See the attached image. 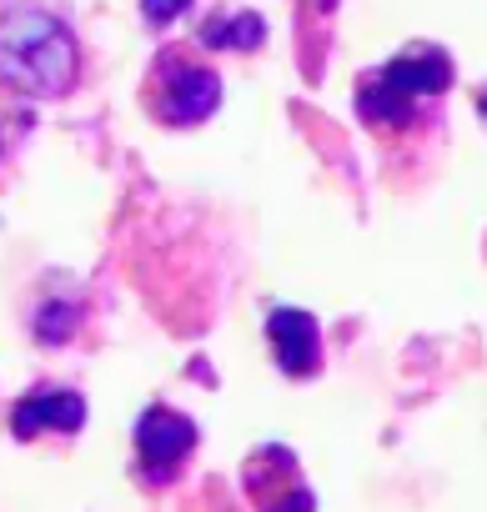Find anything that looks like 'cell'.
<instances>
[{
  "mask_svg": "<svg viewBox=\"0 0 487 512\" xmlns=\"http://www.w3.org/2000/svg\"><path fill=\"white\" fill-rule=\"evenodd\" d=\"M81 46L71 26L41 6H21L0 21V81L21 96H66L76 86Z\"/></svg>",
  "mask_w": 487,
  "mask_h": 512,
  "instance_id": "obj_1",
  "label": "cell"
},
{
  "mask_svg": "<svg viewBox=\"0 0 487 512\" xmlns=\"http://www.w3.org/2000/svg\"><path fill=\"white\" fill-rule=\"evenodd\" d=\"M141 101L151 111V121L161 126H201L216 106H221V76L186 46H166L156 51L146 81H141Z\"/></svg>",
  "mask_w": 487,
  "mask_h": 512,
  "instance_id": "obj_2",
  "label": "cell"
},
{
  "mask_svg": "<svg viewBox=\"0 0 487 512\" xmlns=\"http://www.w3.org/2000/svg\"><path fill=\"white\" fill-rule=\"evenodd\" d=\"M136 447H141V462L156 472V477H171L181 467V457L196 447V427L171 412V407H151L136 427Z\"/></svg>",
  "mask_w": 487,
  "mask_h": 512,
  "instance_id": "obj_3",
  "label": "cell"
},
{
  "mask_svg": "<svg viewBox=\"0 0 487 512\" xmlns=\"http://www.w3.org/2000/svg\"><path fill=\"white\" fill-rule=\"evenodd\" d=\"M267 332H272V342H277V362H282L287 377H312V372L322 367V332H317V322H312L307 312L277 307V312L267 317Z\"/></svg>",
  "mask_w": 487,
  "mask_h": 512,
  "instance_id": "obj_4",
  "label": "cell"
},
{
  "mask_svg": "<svg viewBox=\"0 0 487 512\" xmlns=\"http://www.w3.org/2000/svg\"><path fill=\"white\" fill-rule=\"evenodd\" d=\"M81 422H86V402H81L76 392H61V387L31 392V397L16 407V417H11V427H16L21 442H26V437H41L46 427H51V432H76Z\"/></svg>",
  "mask_w": 487,
  "mask_h": 512,
  "instance_id": "obj_5",
  "label": "cell"
},
{
  "mask_svg": "<svg viewBox=\"0 0 487 512\" xmlns=\"http://www.w3.org/2000/svg\"><path fill=\"white\" fill-rule=\"evenodd\" d=\"M201 41H206V46L257 51V46H262V21H257V16H247V11H241L231 26H226V16H211V21H206V31H201Z\"/></svg>",
  "mask_w": 487,
  "mask_h": 512,
  "instance_id": "obj_6",
  "label": "cell"
},
{
  "mask_svg": "<svg viewBox=\"0 0 487 512\" xmlns=\"http://www.w3.org/2000/svg\"><path fill=\"white\" fill-rule=\"evenodd\" d=\"M186 6L191 0H141V16H146V26H171Z\"/></svg>",
  "mask_w": 487,
  "mask_h": 512,
  "instance_id": "obj_7",
  "label": "cell"
}]
</instances>
